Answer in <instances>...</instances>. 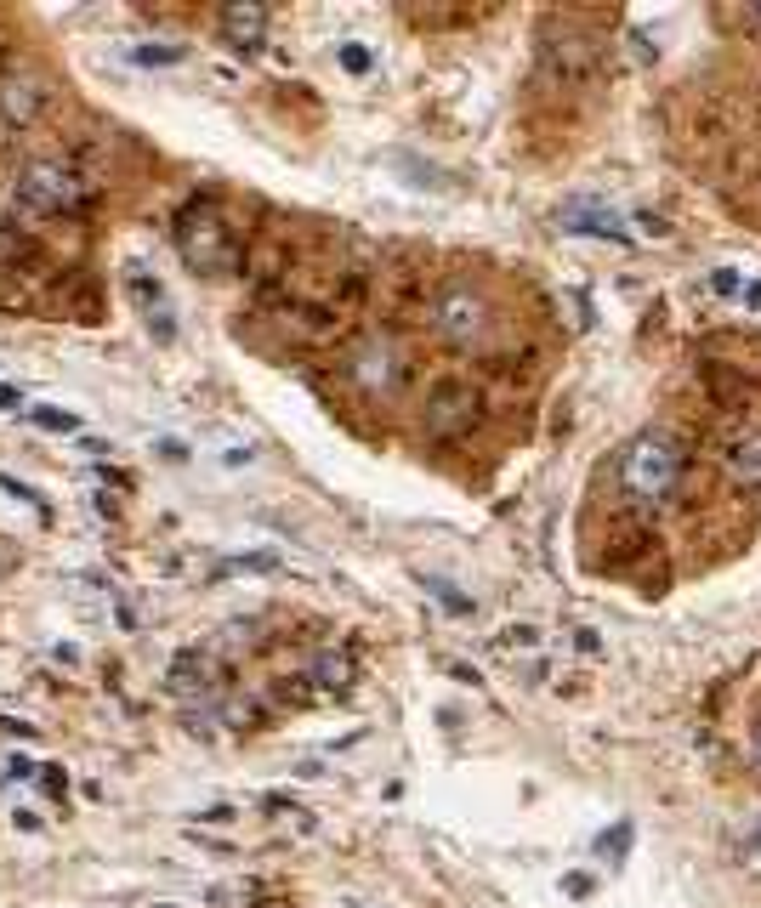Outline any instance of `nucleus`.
<instances>
[{
	"mask_svg": "<svg viewBox=\"0 0 761 908\" xmlns=\"http://www.w3.org/2000/svg\"><path fill=\"white\" fill-rule=\"evenodd\" d=\"M676 483H682V449H676L665 432H642V437L625 443V454H620V489H625L631 506L659 511L676 494Z\"/></svg>",
	"mask_w": 761,
	"mask_h": 908,
	"instance_id": "nucleus-1",
	"label": "nucleus"
},
{
	"mask_svg": "<svg viewBox=\"0 0 761 908\" xmlns=\"http://www.w3.org/2000/svg\"><path fill=\"white\" fill-rule=\"evenodd\" d=\"M177 256L194 273H211V279H222V273H233L239 267V239H233L228 216H222V205L216 199H188V205L177 210Z\"/></svg>",
	"mask_w": 761,
	"mask_h": 908,
	"instance_id": "nucleus-2",
	"label": "nucleus"
},
{
	"mask_svg": "<svg viewBox=\"0 0 761 908\" xmlns=\"http://www.w3.org/2000/svg\"><path fill=\"white\" fill-rule=\"evenodd\" d=\"M80 199H86V188H80V176H74L69 165H52V159L23 165V176H18V216H29V222L69 216V210H80Z\"/></svg>",
	"mask_w": 761,
	"mask_h": 908,
	"instance_id": "nucleus-3",
	"label": "nucleus"
},
{
	"mask_svg": "<svg viewBox=\"0 0 761 908\" xmlns=\"http://www.w3.org/2000/svg\"><path fill=\"white\" fill-rule=\"evenodd\" d=\"M432 330H438L449 347H478L483 335H489V301H483V290H472L466 279L443 284L438 296H432Z\"/></svg>",
	"mask_w": 761,
	"mask_h": 908,
	"instance_id": "nucleus-4",
	"label": "nucleus"
},
{
	"mask_svg": "<svg viewBox=\"0 0 761 908\" xmlns=\"http://www.w3.org/2000/svg\"><path fill=\"white\" fill-rule=\"evenodd\" d=\"M347 375H353L370 398H392L398 386H404L409 364H404V352H398V341L392 335H370V341H358L353 347V364H347Z\"/></svg>",
	"mask_w": 761,
	"mask_h": 908,
	"instance_id": "nucleus-5",
	"label": "nucleus"
},
{
	"mask_svg": "<svg viewBox=\"0 0 761 908\" xmlns=\"http://www.w3.org/2000/svg\"><path fill=\"white\" fill-rule=\"evenodd\" d=\"M472 415H478V392H472V386H461V381L438 386V392L426 398V432H432V437L466 432V426H472Z\"/></svg>",
	"mask_w": 761,
	"mask_h": 908,
	"instance_id": "nucleus-6",
	"label": "nucleus"
},
{
	"mask_svg": "<svg viewBox=\"0 0 761 908\" xmlns=\"http://www.w3.org/2000/svg\"><path fill=\"white\" fill-rule=\"evenodd\" d=\"M557 222H563V233H591V239H614V245H631V233H625L620 210L602 205V199H568V205L557 210Z\"/></svg>",
	"mask_w": 761,
	"mask_h": 908,
	"instance_id": "nucleus-7",
	"label": "nucleus"
},
{
	"mask_svg": "<svg viewBox=\"0 0 761 908\" xmlns=\"http://www.w3.org/2000/svg\"><path fill=\"white\" fill-rule=\"evenodd\" d=\"M40 108H46V86H40L35 74H0V120L35 125Z\"/></svg>",
	"mask_w": 761,
	"mask_h": 908,
	"instance_id": "nucleus-8",
	"label": "nucleus"
},
{
	"mask_svg": "<svg viewBox=\"0 0 761 908\" xmlns=\"http://www.w3.org/2000/svg\"><path fill=\"white\" fill-rule=\"evenodd\" d=\"M216 23H222V40L239 46V52L267 35V12L256 6V0H233V6H222V18H216Z\"/></svg>",
	"mask_w": 761,
	"mask_h": 908,
	"instance_id": "nucleus-9",
	"label": "nucleus"
},
{
	"mask_svg": "<svg viewBox=\"0 0 761 908\" xmlns=\"http://www.w3.org/2000/svg\"><path fill=\"white\" fill-rule=\"evenodd\" d=\"M722 466H727V477H733L739 489H761V432L733 437L727 454H722Z\"/></svg>",
	"mask_w": 761,
	"mask_h": 908,
	"instance_id": "nucleus-10",
	"label": "nucleus"
},
{
	"mask_svg": "<svg viewBox=\"0 0 761 908\" xmlns=\"http://www.w3.org/2000/svg\"><path fill=\"white\" fill-rule=\"evenodd\" d=\"M171 693H177V699H188V693H211V659L182 653V659L171 664Z\"/></svg>",
	"mask_w": 761,
	"mask_h": 908,
	"instance_id": "nucleus-11",
	"label": "nucleus"
},
{
	"mask_svg": "<svg viewBox=\"0 0 761 908\" xmlns=\"http://www.w3.org/2000/svg\"><path fill=\"white\" fill-rule=\"evenodd\" d=\"M353 653H347V647H330V653H319V664H313V681H319V687H330V693H347V687H353Z\"/></svg>",
	"mask_w": 761,
	"mask_h": 908,
	"instance_id": "nucleus-12",
	"label": "nucleus"
},
{
	"mask_svg": "<svg viewBox=\"0 0 761 908\" xmlns=\"http://www.w3.org/2000/svg\"><path fill=\"white\" fill-rule=\"evenodd\" d=\"M188 57V46H177V40H142V46H131V63H142V69H165V63H182Z\"/></svg>",
	"mask_w": 761,
	"mask_h": 908,
	"instance_id": "nucleus-13",
	"label": "nucleus"
},
{
	"mask_svg": "<svg viewBox=\"0 0 761 908\" xmlns=\"http://www.w3.org/2000/svg\"><path fill=\"white\" fill-rule=\"evenodd\" d=\"M29 420H35L40 432H80V415H74V409H52V403L29 409Z\"/></svg>",
	"mask_w": 761,
	"mask_h": 908,
	"instance_id": "nucleus-14",
	"label": "nucleus"
},
{
	"mask_svg": "<svg viewBox=\"0 0 761 908\" xmlns=\"http://www.w3.org/2000/svg\"><path fill=\"white\" fill-rule=\"evenodd\" d=\"M426 591L438 596V602H443V608H449V613H461V619H466V613H472V596H461V591H455V585H449V579H426Z\"/></svg>",
	"mask_w": 761,
	"mask_h": 908,
	"instance_id": "nucleus-15",
	"label": "nucleus"
},
{
	"mask_svg": "<svg viewBox=\"0 0 761 908\" xmlns=\"http://www.w3.org/2000/svg\"><path fill=\"white\" fill-rule=\"evenodd\" d=\"M336 57H341V69H347V74H370V69H375L370 46H358V40H347V46H341Z\"/></svg>",
	"mask_w": 761,
	"mask_h": 908,
	"instance_id": "nucleus-16",
	"label": "nucleus"
},
{
	"mask_svg": "<svg viewBox=\"0 0 761 908\" xmlns=\"http://www.w3.org/2000/svg\"><path fill=\"white\" fill-rule=\"evenodd\" d=\"M631 852V823H620L614 835H597V857H625Z\"/></svg>",
	"mask_w": 761,
	"mask_h": 908,
	"instance_id": "nucleus-17",
	"label": "nucleus"
},
{
	"mask_svg": "<svg viewBox=\"0 0 761 908\" xmlns=\"http://www.w3.org/2000/svg\"><path fill=\"white\" fill-rule=\"evenodd\" d=\"M0 489L12 494V500H23V506H46V500H40V494L29 489V483H18V477H12V472H0Z\"/></svg>",
	"mask_w": 761,
	"mask_h": 908,
	"instance_id": "nucleus-18",
	"label": "nucleus"
},
{
	"mask_svg": "<svg viewBox=\"0 0 761 908\" xmlns=\"http://www.w3.org/2000/svg\"><path fill=\"white\" fill-rule=\"evenodd\" d=\"M534 642H540V630L534 625H506L500 630V647H534Z\"/></svg>",
	"mask_w": 761,
	"mask_h": 908,
	"instance_id": "nucleus-19",
	"label": "nucleus"
},
{
	"mask_svg": "<svg viewBox=\"0 0 761 908\" xmlns=\"http://www.w3.org/2000/svg\"><path fill=\"white\" fill-rule=\"evenodd\" d=\"M267 568H279V562H273V557H233L222 574H267Z\"/></svg>",
	"mask_w": 761,
	"mask_h": 908,
	"instance_id": "nucleus-20",
	"label": "nucleus"
},
{
	"mask_svg": "<svg viewBox=\"0 0 761 908\" xmlns=\"http://www.w3.org/2000/svg\"><path fill=\"white\" fill-rule=\"evenodd\" d=\"M710 284H716V296H739V290H744L733 267H716V273H710Z\"/></svg>",
	"mask_w": 761,
	"mask_h": 908,
	"instance_id": "nucleus-21",
	"label": "nucleus"
},
{
	"mask_svg": "<svg viewBox=\"0 0 761 908\" xmlns=\"http://www.w3.org/2000/svg\"><path fill=\"white\" fill-rule=\"evenodd\" d=\"M35 778H40L46 789H52V795H63V789H69V772H63V767H40Z\"/></svg>",
	"mask_w": 761,
	"mask_h": 908,
	"instance_id": "nucleus-22",
	"label": "nucleus"
},
{
	"mask_svg": "<svg viewBox=\"0 0 761 908\" xmlns=\"http://www.w3.org/2000/svg\"><path fill=\"white\" fill-rule=\"evenodd\" d=\"M0 409H23V392H18V386L0 381Z\"/></svg>",
	"mask_w": 761,
	"mask_h": 908,
	"instance_id": "nucleus-23",
	"label": "nucleus"
},
{
	"mask_svg": "<svg viewBox=\"0 0 761 908\" xmlns=\"http://www.w3.org/2000/svg\"><path fill=\"white\" fill-rule=\"evenodd\" d=\"M160 454H165V460H177V466H182V460H188V449H182L177 437H165V443H160Z\"/></svg>",
	"mask_w": 761,
	"mask_h": 908,
	"instance_id": "nucleus-24",
	"label": "nucleus"
},
{
	"mask_svg": "<svg viewBox=\"0 0 761 908\" xmlns=\"http://www.w3.org/2000/svg\"><path fill=\"white\" fill-rule=\"evenodd\" d=\"M739 301L750 307V313H761V284H744V290H739Z\"/></svg>",
	"mask_w": 761,
	"mask_h": 908,
	"instance_id": "nucleus-25",
	"label": "nucleus"
},
{
	"mask_svg": "<svg viewBox=\"0 0 761 908\" xmlns=\"http://www.w3.org/2000/svg\"><path fill=\"white\" fill-rule=\"evenodd\" d=\"M6 772H12V778H35L40 767H35V761H23V755H18V761H12V767H6Z\"/></svg>",
	"mask_w": 761,
	"mask_h": 908,
	"instance_id": "nucleus-26",
	"label": "nucleus"
},
{
	"mask_svg": "<svg viewBox=\"0 0 761 908\" xmlns=\"http://www.w3.org/2000/svg\"><path fill=\"white\" fill-rule=\"evenodd\" d=\"M205 823H233V806H211V812H199Z\"/></svg>",
	"mask_w": 761,
	"mask_h": 908,
	"instance_id": "nucleus-27",
	"label": "nucleus"
},
{
	"mask_svg": "<svg viewBox=\"0 0 761 908\" xmlns=\"http://www.w3.org/2000/svg\"><path fill=\"white\" fill-rule=\"evenodd\" d=\"M744 23H750V29H761V6H750V12H744Z\"/></svg>",
	"mask_w": 761,
	"mask_h": 908,
	"instance_id": "nucleus-28",
	"label": "nucleus"
},
{
	"mask_svg": "<svg viewBox=\"0 0 761 908\" xmlns=\"http://www.w3.org/2000/svg\"><path fill=\"white\" fill-rule=\"evenodd\" d=\"M750 750H756V761H761V721H756V733H750Z\"/></svg>",
	"mask_w": 761,
	"mask_h": 908,
	"instance_id": "nucleus-29",
	"label": "nucleus"
},
{
	"mask_svg": "<svg viewBox=\"0 0 761 908\" xmlns=\"http://www.w3.org/2000/svg\"><path fill=\"white\" fill-rule=\"evenodd\" d=\"M6 57H12V46H6V35H0V69H6Z\"/></svg>",
	"mask_w": 761,
	"mask_h": 908,
	"instance_id": "nucleus-30",
	"label": "nucleus"
}]
</instances>
